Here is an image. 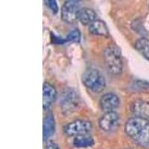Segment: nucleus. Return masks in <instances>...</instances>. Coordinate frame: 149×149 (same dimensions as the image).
<instances>
[{
  "label": "nucleus",
  "instance_id": "a211bd4d",
  "mask_svg": "<svg viewBox=\"0 0 149 149\" xmlns=\"http://www.w3.org/2000/svg\"><path fill=\"white\" fill-rule=\"evenodd\" d=\"M45 2H46V5H47V7L52 11L53 14H56L58 13V6L55 0H48V1H46Z\"/></svg>",
  "mask_w": 149,
  "mask_h": 149
},
{
  "label": "nucleus",
  "instance_id": "1a4fd4ad",
  "mask_svg": "<svg viewBox=\"0 0 149 149\" xmlns=\"http://www.w3.org/2000/svg\"><path fill=\"white\" fill-rule=\"evenodd\" d=\"M57 98V90L51 84L45 82L42 86V107L49 108Z\"/></svg>",
  "mask_w": 149,
  "mask_h": 149
},
{
  "label": "nucleus",
  "instance_id": "aec40b11",
  "mask_svg": "<svg viewBox=\"0 0 149 149\" xmlns=\"http://www.w3.org/2000/svg\"><path fill=\"white\" fill-rule=\"evenodd\" d=\"M44 149H60L58 146L54 142H48L45 146Z\"/></svg>",
  "mask_w": 149,
  "mask_h": 149
},
{
  "label": "nucleus",
  "instance_id": "f3484780",
  "mask_svg": "<svg viewBox=\"0 0 149 149\" xmlns=\"http://www.w3.org/2000/svg\"><path fill=\"white\" fill-rule=\"evenodd\" d=\"M81 34L80 31L78 29H74L69 32L66 40L67 41H70V42H78L81 40Z\"/></svg>",
  "mask_w": 149,
  "mask_h": 149
},
{
  "label": "nucleus",
  "instance_id": "423d86ee",
  "mask_svg": "<svg viewBox=\"0 0 149 149\" xmlns=\"http://www.w3.org/2000/svg\"><path fill=\"white\" fill-rule=\"evenodd\" d=\"M79 1L76 0H68L64 2L61 8V18L67 23H73L78 19V14L80 9Z\"/></svg>",
  "mask_w": 149,
  "mask_h": 149
},
{
  "label": "nucleus",
  "instance_id": "f8f14e48",
  "mask_svg": "<svg viewBox=\"0 0 149 149\" xmlns=\"http://www.w3.org/2000/svg\"><path fill=\"white\" fill-rule=\"evenodd\" d=\"M96 19V13L93 9L84 8L80 9L78 14V19L84 26H90Z\"/></svg>",
  "mask_w": 149,
  "mask_h": 149
},
{
  "label": "nucleus",
  "instance_id": "ddd939ff",
  "mask_svg": "<svg viewBox=\"0 0 149 149\" xmlns=\"http://www.w3.org/2000/svg\"><path fill=\"white\" fill-rule=\"evenodd\" d=\"M89 31L93 35L102 36L107 37L109 36V30L107 26L104 21L96 19L89 26Z\"/></svg>",
  "mask_w": 149,
  "mask_h": 149
},
{
  "label": "nucleus",
  "instance_id": "6ab92c4d",
  "mask_svg": "<svg viewBox=\"0 0 149 149\" xmlns=\"http://www.w3.org/2000/svg\"><path fill=\"white\" fill-rule=\"evenodd\" d=\"M52 42L56 43V44H63L65 42H66V40H63L59 37H57L54 34H52Z\"/></svg>",
  "mask_w": 149,
  "mask_h": 149
},
{
  "label": "nucleus",
  "instance_id": "39448f33",
  "mask_svg": "<svg viewBox=\"0 0 149 149\" xmlns=\"http://www.w3.org/2000/svg\"><path fill=\"white\" fill-rule=\"evenodd\" d=\"M93 128L91 122L83 119H78L70 122L63 127V132L70 136H80L83 134H87Z\"/></svg>",
  "mask_w": 149,
  "mask_h": 149
},
{
  "label": "nucleus",
  "instance_id": "dca6fc26",
  "mask_svg": "<svg viewBox=\"0 0 149 149\" xmlns=\"http://www.w3.org/2000/svg\"><path fill=\"white\" fill-rule=\"evenodd\" d=\"M130 87L134 91H146L149 90V82L142 80H136L133 82Z\"/></svg>",
  "mask_w": 149,
  "mask_h": 149
},
{
  "label": "nucleus",
  "instance_id": "0eeeda50",
  "mask_svg": "<svg viewBox=\"0 0 149 149\" xmlns=\"http://www.w3.org/2000/svg\"><path fill=\"white\" fill-rule=\"evenodd\" d=\"M119 115L115 111L105 113L99 120L98 125L102 130L106 132H110L116 127L119 122Z\"/></svg>",
  "mask_w": 149,
  "mask_h": 149
},
{
  "label": "nucleus",
  "instance_id": "9b49d317",
  "mask_svg": "<svg viewBox=\"0 0 149 149\" xmlns=\"http://www.w3.org/2000/svg\"><path fill=\"white\" fill-rule=\"evenodd\" d=\"M55 132V120L52 113H48L42 122V137L43 140L48 141Z\"/></svg>",
  "mask_w": 149,
  "mask_h": 149
},
{
  "label": "nucleus",
  "instance_id": "7ed1b4c3",
  "mask_svg": "<svg viewBox=\"0 0 149 149\" xmlns=\"http://www.w3.org/2000/svg\"><path fill=\"white\" fill-rule=\"evenodd\" d=\"M81 81L86 88L95 93H102L106 87V80L97 69L91 68L85 70L82 74Z\"/></svg>",
  "mask_w": 149,
  "mask_h": 149
},
{
  "label": "nucleus",
  "instance_id": "20e7f679",
  "mask_svg": "<svg viewBox=\"0 0 149 149\" xmlns=\"http://www.w3.org/2000/svg\"><path fill=\"white\" fill-rule=\"evenodd\" d=\"M80 104V98L75 90L68 89L61 95L60 104L62 111L65 114L70 113L78 107Z\"/></svg>",
  "mask_w": 149,
  "mask_h": 149
},
{
  "label": "nucleus",
  "instance_id": "9d476101",
  "mask_svg": "<svg viewBox=\"0 0 149 149\" xmlns=\"http://www.w3.org/2000/svg\"><path fill=\"white\" fill-rule=\"evenodd\" d=\"M130 112L134 116L149 119V102L143 100H136L130 104Z\"/></svg>",
  "mask_w": 149,
  "mask_h": 149
},
{
  "label": "nucleus",
  "instance_id": "4468645a",
  "mask_svg": "<svg viewBox=\"0 0 149 149\" xmlns=\"http://www.w3.org/2000/svg\"><path fill=\"white\" fill-rule=\"evenodd\" d=\"M95 141L93 136L89 134H83L75 136L73 140V145L77 148H89L94 145Z\"/></svg>",
  "mask_w": 149,
  "mask_h": 149
},
{
  "label": "nucleus",
  "instance_id": "6e6552de",
  "mask_svg": "<svg viewBox=\"0 0 149 149\" xmlns=\"http://www.w3.org/2000/svg\"><path fill=\"white\" fill-rule=\"evenodd\" d=\"M100 107L102 110L107 113V112L114 111L115 109L119 107L120 104L119 97L113 93H106L102 95L100 99Z\"/></svg>",
  "mask_w": 149,
  "mask_h": 149
},
{
  "label": "nucleus",
  "instance_id": "2eb2a0df",
  "mask_svg": "<svg viewBox=\"0 0 149 149\" xmlns=\"http://www.w3.org/2000/svg\"><path fill=\"white\" fill-rule=\"evenodd\" d=\"M135 49L149 61V40L141 38L135 42Z\"/></svg>",
  "mask_w": 149,
  "mask_h": 149
},
{
  "label": "nucleus",
  "instance_id": "f257e3e1",
  "mask_svg": "<svg viewBox=\"0 0 149 149\" xmlns=\"http://www.w3.org/2000/svg\"><path fill=\"white\" fill-rule=\"evenodd\" d=\"M125 132L142 148H149V119L134 116L126 122Z\"/></svg>",
  "mask_w": 149,
  "mask_h": 149
},
{
  "label": "nucleus",
  "instance_id": "f03ea898",
  "mask_svg": "<svg viewBox=\"0 0 149 149\" xmlns=\"http://www.w3.org/2000/svg\"><path fill=\"white\" fill-rule=\"evenodd\" d=\"M104 61L107 70L113 75H119L123 70L121 50L115 45L108 46L104 51Z\"/></svg>",
  "mask_w": 149,
  "mask_h": 149
}]
</instances>
